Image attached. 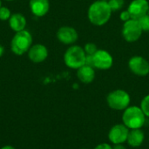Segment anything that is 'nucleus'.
Instances as JSON below:
<instances>
[{"label": "nucleus", "mask_w": 149, "mask_h": 149, "mask_svg": "<svg viewBox=\"0 0 149 149\" xmlns=\"http://www.w3.org/2000/svg\"><path fill=\"white\" fill-rule=\"evenodd\" d=\"M112 12L107 1L97 0L89 6L87 16L89 21L93 24L101 26L109 21Z\"/></svg>", "instance_id": "nucleus-1"}, {"label": "nucleus", "mask_w": 149, "mask_h": 149, "mask_svg": "<svg viewBox=\"0 0 149 149\" xmlns=\"http://www.w3.org/2000/svg\"><path fill=\"white\" fill-rule=\"evenodd\" d=\"M122 122L129 129H139L145 125L146 115L141 107L129 106L123 112Z\"/></svg>", "instance_id": "nucleus-2"}, {"label": "nucleus", "mask_w": 149, "mask_h": 149, "mask_svg": "<svg viewBox=\"0 0 149 149\" xmlns=\"http://www.w3.org/2000/svg\"><path fill=\"white\" fill-rule=\"evenodd\" d=\"M32 45V37L31 34L26 31H21L16 32L10 42V49L13 53L16 55H23L28 52L29 49Z\"/></svg>", "instance_id": "nucleus-3"}, {"label": "nucleus", "mask_w": 149, "mask_h": 149, "mask_svg": "<svg viewBox=\"0 0 149 149\" xmlns=\"http://www.w3.org/2000/svg\"><path fill=\"white\" fill-rule=\"evenodd\" d=\"M86 54L81 46L72 45L64 54V62L69 68L78 70L86 64Z\"/></svg>", "instance_id": "nucleus-4"}, {"label": "nucleus", "mask_w": 149, "mask_h": 149, "mask_svg": "<svg viewBox=\"0 0 149 149\" xmlns=\"http://www.w3.org/2000/svg\"><path fill=\"white\" fill-rule=\"evenodd\" d=\"M131 98L127 92L121 89L112 91L107 97V103L109 107L115 111H124L130 105Z\"/></svg>", "instance_id": "nucleus-5"}, {"label": "nucleus", "mask_w": 149, "mask_h": 149, "mask_svg": "<svg viewBox=\"0 0 149 149\" xmlns=\"http://www.w3.org/2000/svg\"><path fill=\"white\" fill-rule=\"evenodd\" d=\"M142 31H143L139 24V21L133 18L124 22L121 31L124 39L128 43L137 41L141 38Z\"/></svg>", "instance_id": "nucleus-6"}, {"label": "nucleus", "mask_w": 149, "mask_h": 149, "mask_svg": "<svg viewBox=\"0 0 149 149\" xmlns=\"http://www.w3.org/2000/svg\"><path fill=\"white\" fill-rule=\"evenodd\" d=\"M93 63L94 69L108 70L113 66V58L108 52L98 49V51L93 55Z\"/></svg>", "instance_id": "nucleus-7"}, {"label": "nucleus", "mask_w": 149, "mask_h": 149, "mask_svg": "<svg viewBox=\"0 0 149 149\" xmlns=\"http://www.w3.org/2000/svg\"><path fill=\"white\" fill-rule=\"evenodd\" d=\"M129 130L130 129L124 124H116L113 126L108 132V139L110 142L113 145L123 144L127 142Z\"/></svg>", "instance_id": "nucleus-8"}, {"label": "nucleus", "mask_w": 149, "mask_h": 149, "mask_svg": "<svg viewBox=\"0 0 149 149\" xmlns=\"http://www.w3.org/2000/svg\"><path fill=\"white\" fill-rule=\"evenodd\" d=\"M130 71L141 77L147 76L149 73V62L141 56H134L128 61Z\"/></svg>", "instance_id": "nucleus-9"}, {"label": "nucleus", "mask_w": 149, "mask_h": 149, "mask_svg": "<svg viewBox=\"0 0 149 149\" xmlns=\"http://www.w3.org/2000/svg\"><path fill=\"white\" fill-rule=\"evenodd\" d=\"M148 10L149 3L148 0H133L127 9L131 17L136 20L148 14Z\"/></svg>", "instance_id": "nucleus-10"}, {"label": "nucleus", "mask_w": 149, "mask_h": 149, "mask_svg": "<svg viewBox=\"0 0 149 149\" xmlns=\"http://www.w3.org/2000/svg\"><path fill=\"white\" fill-rule=\"evenodd\" d=\"M58 39L64 45H73L79 38L77 31L71 26H62L57 31Z\"/></svg>", "instance_id": "nucleus-11"}, {"label": "nucleus", "mask_w": 149, "mask_h": 149, "mask_svg": "<svg viewBox=\"0 0 149 149\" xmlns=\"http://www.w3.org/2000/svg\"><path fill=\"white\" fill-rule=\"evenodd\" d=\"M28 57L33 63H41L47 58L48 50L44 45L36 44L29 49Z\"/></svg>", "instance_id": "nucleus-12"}, {"label": "nucleus", "mask_w": 149, "mask_h": 149, "mask_svg": "<svg viewBox=\"0 0 149 149\" xmlns=\"http://www.w3.org/2000/svg\"><path fill=\"white\" fill-rule=\"evenodd\" d=\"M30 9L36 17H44L50 9L49 0H30Z\"/></svg>", "instance_id": "nucleus-13"}, {"label": "nucleus", "mask_w": 149, "mask_h": 149, "mask_svg": "<svg viewBox=\"0 0 149 149\" xmlns=\"http://www.w3.org/2000/svg\"><path fill=\"white\" fill-rule=\"evenodd\" d=\"M77 77L80 82L84 84H90L94 80L95 78L94 68L90 65H84L77 70Z\"/></svg>", "instance_id": "nucleus-14"}, {"label": "nucleus", "mask_w": 149, "mask_h": 149, "mask_svg": "<svg viewBox=\"0 0 149 149\" xmlns=\"http://www.w3.org/2000/svg\"><path fill=\"white\" fill-rule=\"evenodd\" d=\"M144 139H145V134L141 128L130 129L127 142L132 148H139L142 145Z\"/></svg>", "instance_id": "nucleus-15"}, {"label": "nucleus", "mask_w": 149, "mask_h": 149, "mask_svg": "<svg viewBox=\"0 0 149 149\" xmlns=\"http://www.w3.org/2000/svg\"><path fill=\"white\" fill-rule=\"evenodd\" d=\"M9 25L10 29L16 32L24 31L26 27V19L24 16L21 13L11 14L9 19Z\"/></svg>", "instance_id": "nucleus-16"}, {"label": "nucleus", "mask_w": 149, "mask_h": 149, "mask_svg": "<svg viewBox=\"0 0 149 149\" xmlns=\"http://www.w3.org/2000/svg\"><path fill=\"white\" fill-rule=\"evenodd\" d=\"M107 3L112 10V11L120 10L125 4L124 0H108Z\"/></svg>", "instance_id": "nucleus-17"}, {"label": "nucleus", "mask_w": 149, "mask_h": 149, "mask_svg": "<svg viewBox=\"0 0 149 149\" xmlns=\"http://www.w3.org/2000/svg\"><path fill=\"white\" fill-rule=\"evenodd\" d=\"M139 24L143 31H149V15L146 14L138 19Z\"/></svg>", "instance_id": "nucleus-18"}, {"label": "nucleus", "mask_w": 149, "mask_h": 149, "mask_svg": "<svg viewBox=\"0 0 149 149\" xmlns=\"http://www.w3.org/2000/svg\"><path fill=\"white\" fill-rule=\"evenodd\" d=\"M141 108L143 111L146 117L149 118V94L142 99L141 102Z\"/></svg>", "instance_id": "nucleus-19"}, {"label": "nucleus", "mask_w": 149, "mask_h": 149, "mask_svg": "<svg viewBox=\"0 0 149 149\" xmlns=\"http://www.w3.org/2000/svg\"><path fill=\"white\" fill-rule=\"evenodd\" d=\"M83 49H84V51H85L86 55H93L98 51L97 45L95 44H93V43H87V44H86Z\"/></svg>", "instance_id": "nucleus-20"}, {"label": "nucleus", "mask_w": 149, "mask_h": 149, "mask_svg": "<svg viewBox=\"0 0 149 149\" xmlns=\"http://www.w3.org/2000/svg\"><path fill=\"white\" fill-rule=\"evenodd\" d=\"M10 16H11L10 10L7 7H4V6L0 7V20L2 21L9 20Z\"/></svg>", "instance_id": "nucleus-21"}, {"label": "nucleus", "mask_w": 149, "mask_h": 149, "mask_svg": "<svg viewBox=\"0 0 149 149\" xmlns=\"http://www.w3.org/2000/svg\"><path fill=\"white\" fill-rule=\"evenodd\" d=\"M120 18L123 22H126V21L131 19L132 17H131L130 13H129L128 10H123V11L120 14Z\"/></svg>", "instance_id": "nucleus-22"}, {"label": "nucleus", "mask_w": 149, "mask_h": 149, "mask_svg": "<svg viewBox=\"0 0 149 149\" xmlns=\"http://www.w3.org/2000/svg\"><path fill=\"white\" fill-rule=\"evenodd\" d=\"M93 149H113V147L107 143H100L97 145Z\"/></svg>", "instance_id": "nucleus-23"}, {"label": "nucleus", "mask_w": 149, "mask_h": 149, "mask_svg": "<svg viewBox=\"0 0 149 149\" xmlns=\"http://www.w3.org/2000/svg\"><path fill=\"white\" fill-rule=\"evenodd\" d=\"M113 149H127V148L123 144H116V145H113Z\"/></svg>", "instance_id": "nucleus-24"}, {"label": "nucleus", "mask_w": 149, "mask_h": 149, "mask_svg": "<svg viewBox=\"0 0 149 149\" xmlns=\"http://www.w3.org/2000/svg\"><path fill=\"white\" fill-rule=\"evenodd\" d=\"M3 53H4V48L3 45H0V57H2L3 55Z\"/></svg>", "instance_id": "nucleus-25"}, {"label": "nucleus", "mask_w": 149, "mask_h": 149, "mask_svg": "<svg viewBox=\"0 0 149 149\" xmlns=\"http://www.w3.org/2000/svg\"><path fill=\"white\" fill-rule=\"evenodd\" d=\"M1 149H15V148H13L12 146H4Z\"/></svg>", "instance_id": "nucleus-26"}, {"label": "nucleus", "mask_w": 149, "mask_h": 149, "mask_svg": "<svg viewBox=\"0 0 149 149\" xmlns=\"http://www.w3.org/2000/svg\"><path fill=\"white\" fill-rule=\"evenodd\" d=\"M2 6V3H1V0H0V7Z\"/></svg>", "instance_id": "nucleus-27"}, {"label": "nucleus", "mask_w": 149, "mask_h": 149, "mask_svg": "<svg viewBox=\"0 0 149 149\" xmlns=\"http://www.w3.org/2000/svg\"><path fill=\"white\" fill-rule=\"evenodd\" d=\"M101 1H108V0H101Z\"/></svg>", "instance_id": "nucleus-28"}, {"label": "nucleus", "mask_w": 149, "mask_h": 149, "mask_svg": "<svg viewBox=\"0 0 149 149\" xmlns=\"http://www.w3.org/2000/svg\"><path fill=\"white\" fill-rule=\"evenodd\" d=\"M6 1H13V0H6Z\"/></svg>", "instance_id": "nucleus-29"}, {"label": "nucleus", "mask_w": 149, "mask_h": 149, "mask_svg": "<svg viewBox=\"0 0 149 149\" xmlns=\"http://www.w3.org/2000/svg\"><path fill=\"white\" fill-rule=\"evenodd\" d=\"M148 15H149V10H148Z\"/></svg>", "instance_id": "nucleus-30"}]
</instances>
